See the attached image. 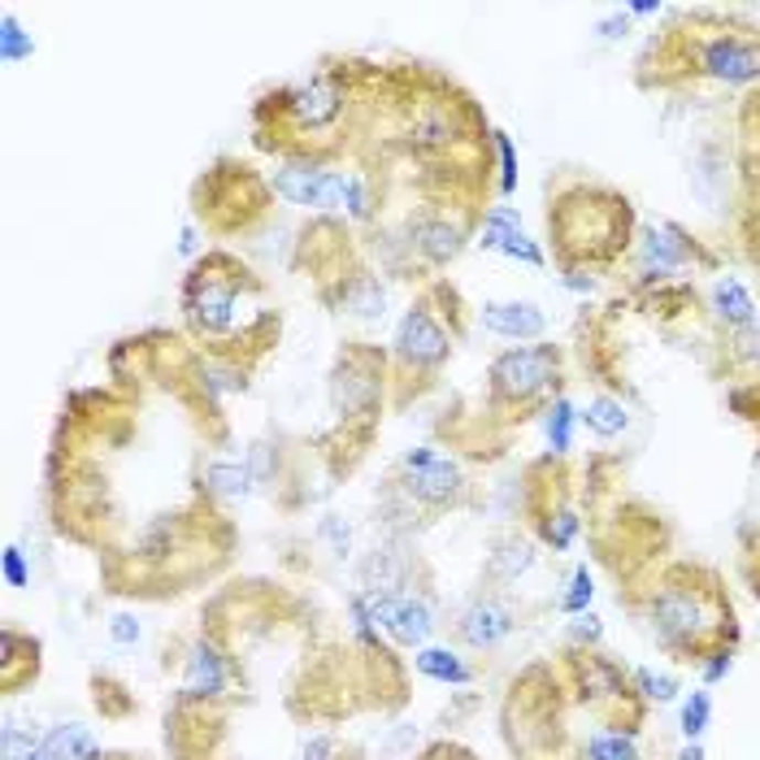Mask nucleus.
<instances>
[{
  "instance_id": "42",
  "label": "nucleus",
  "mask_w": 760,
  "mask_h": 760,
  "mask_svg": "<svg viewBox=\"0 0 760 760\" xmlns=\"http://www.w3.org/2000/svg\"><path fill=\"white\" fill-rule=\"evenodd\" d=\"M652 13H661V0H634V4H625V18H652Z\"/></svg>"
},
{
  "instance_id": "20",
  "label": "nucleus",
  "mask_w": 760,
  "mask_h": 760,
  "mask_svg": "<svg viewBox=\"0 0 760 760\" xmlns=\"http://www.w3.org/2000/svg\"><path fill=\"white\" fill-rule=\"evenodd\" d=\"M417 674H426V678H435V683H452V687L470 683V670H465L461 656L448 652V647H421V652H417Z\"/></svg>"
},
{
  "instance_id": "40",
  "label": "nucleus",
  "mask_w": 760,
  "mask_h": 760,
  "mask_svg": "<svg viewBox=\"0 0 760 760\" xmlns=\"http://www.w3.org/2000/svg\"><path fill=\"white\" fill-rule=\"evenodd\" d=\"M596 31H600V40H625V31H630V18H625V9L618 13V18H604V22L596 26Z\"/></svg>"
},
{
  "instance_id": "13",
  "label": "nucleus",
  "mask_w": 760,
  "mask_h": 760,
  "mask_svg": "<svg viewBox=\"0 0 760 760\" xmlns=\"http://www.w3.org/2000/svg\"><path fill=\"white\" fill-rule=\"evenodd\" d=\"M457 630H461V639H465L470 647H495L500 639H509L513 613H509L504 604H495V600H474V604L461 613Z\"/></svg>"
},
{
  "instance_id": "25",
  "label": "nucleus",
  "mask_w": 760,
  "mask_h": 760,
  "mask_svg": "<svg viewBox=\"0 0 760 760\" xmlns=\"http://www.w3.org/2000/svg\"><path fill=\"white\" fill-rule=\"evenodd\" d=\"M0 760H53L44 739L31 735V730H18V726H4L0 735Z\"/></svg>"
},
{
  "instance_id": "3",
  "label": "nucleus",
  "mask_w": 760,
  "mask_h": 760,
  "mask_svg": "<svg viewBox=\"0 0 760 760\" xmlns=\"http://www.w3.org/2000/svg\"><path fill=\"white\" fill-rule=\"evenodd\" d=\"M491 378V392L504 396V400H535L544 396L548 387H556L560 378V352L553 344H535V347H509L491 361L486 370Z\"/></svg>"
},
{
  "instance_id": "22",
  "label": "nucleus",
  "mask_w": 760,
  "mask_h": 760,
  "mask_svg": "<svg viewBox=\"0 0 760 760\" xmlns=\"http://www.w3.org/2000/svg\"><path fill=\"white\" fill-rule=\"evenodd\" d=\"M253 470L248 465H235V461H213L205 470V486L217 495H231V500H244L253 491Z\"/></svg>"
},
{
  "instance_id": "27",
  "label": "nucleus",
  "mask_w": 760,
  "mask_h": 760,
  "mask_svg": "<svg viewBox=\"0 0 760 760\" xmlns=\"http://www.w3.org/2000/svg\"><path fill=\"white\" fill-rule=\"evenodd\" d=\"M31 53H35L31 35L18 26V18H13V13H4V22H0V62H4V66H13V62H22V57H31Z\"/></svg>"
},
{
  "instance_id": "36",
  "label": "nucleus",
  "mask_w": 760,
  "mask_h": 760,
  "mask_svg": "<svg viewBox=\"0 0 760 760\" xmlns=\"http://www.w3.org/2000/svg\"><path fill=\"white\" fill-rule=\"evenodd\" d=\"M600 634H604V625H600L596 613H578V622L569 625V639L574 643H600Z\"/></svg>"
},
{
  "instance_id": "30",
  "label": "nucleus",
  "mask_w": 760,
  "mask_h": 760,
  "mask_svg": "<svg viewBox=\"0 0 760 760\" xmlns=\"http://www.w3.org/2000/svg\"><path fill=\"white\" fill-rule=\"evenodd\" d=\"M708 721H713V699H708V692H692V699L683 704V735H687V743L704 739Z\"/></svg>"
},
{
  "instance_id": "24",
  "label": "nucleus",
  "mask_w": 760,
  "mask_h": 760,
  "mask_svg": "<svg viewBox=\"0 0 760 760\" xmlns=\"http://www.w3.org/2000/svg\"><path fill=\"white\" fill-rule=\"evenodd\" d=\"M522 226H517V213L509 205H495V208H486L483 213V231H479V244L483 248H491V253H500L513 235H517Z\"/></svg>"
},
{
  "instance_id": "18",
  "label": "nucleus",
  "mask_w": 760,
  "mask_h": 760,
  "mask_svg": "<svg viewBox=\"0 0 760 760\" xmlns=\"http://www.w3.org/2000/svg\"><path fill=\"white\" fill-rule=\"evenodd\" d=\"M44 748H49V757L53 760H100V743L83 730V726H53L49 735H44Z\"/></svg>"
},
{
  "instance_id": "31",
  "label": "nucleus",
  "mask_w": 760,
  "mask_h": 760,
  "mask_svg": "<svg viewBox=\"0 0 760 760\" xmlns=\"http://www.w3.org/2000/svg\"><path fill=\"white\" fill-rule=\"evenodd\" d=\"M587 757L591 760H639V748L625 739L622 730H613V735H596V739L587 743Z\"/></svg>"
},
{
  "instance_id": "28",
  "label": "nucleus",
  "mask_w": 760,
  "mask_h": 760,
  "mask_svg": "<svg viewBox=\"0 0 760 760\" xmlns=\"http://www.w3.org/2000/svg\"><path fill=\"white\" fill-rule=\"evenodd\" d=\"M591 596H596V582H591V569H587V565H578V569L569 574V591L560 596V613H569V618H578V613H587V604H591Z\"/></svg>"
},
{
  "instance_id": "10",
  "label": "nucleus",
  "mask_w": 760,
  "mask_h": 760,
  "mask_svg": "<svg viewBox=\"0 0 760 760\" xmlns=\"http://www.w3.org/2000/svg\"><path fill=\"white\" fill-rule=\"evenodd\" d=\"M448 335H443V327L426 313V309H409L405 313V322H400V331H396V352L409 361V365H439L443 356H448Z\"/></svg>"
},
{
  "instance_id": "33",
  "label": "nucleus",
  "mask_w": 760,
  "mask_h": 760,
  "mask_svg": "<svg viewBox=\"0 0 760 760\" xmlns=\"http://www.w3.org/2000/svg\"><path fill=\"white\" fill-rule=\"evenodd\" d=\"M495 152H500V192L513 196L517 192V152H513V139L504 131H495Z\"/></svg>"
},
{
  "instance_id": "21",
  "label": "nucleus",
  "mask_w": 760,
  "mask_h": 760,
  "mask_svg": "<svg viewBox=\"0 0 760 760\" xmlns=\"http://www.w3.org/2000/svg\"><path fill=\"white\" fill-rule=\"evenodd\" d=\"M578 417H582L596 435H604V439H618L625 426H630L625 405L622 400H613V396H596V400H587V409H582Z\"/></svg>"
},
{
  "instance_id": "7",
  "label": "nucleus",
  "mask_w": 760,
  "mask_h": 760,
  "mask_svg": "<svg viewBox=\"0 0 760 760\" xmlns=\"http://www.w3.org/2000/svg\"><path fill=\"white\" fill-rule=\"evenodd\" d=\"M361 600H365L370 618L378 625H387V634L396 643H405V647H421L430 639V630H435V613L421 600H409V596H370V591Z\"/></svg>"
},
{
  "instance_id": "1",
  "label": "nucleus",
  "mask_w": 760,
  "mask_h": 760,
  "mask_svg": "<svg viewBox=\"0 0 760 760\" xmlns=\"http://www.w3.org/2000/svg\"><path fill=\"white\" fill-rule=\"evenodd\" d=\"M647 625L656 643L683 661H704L717 647H735L739 625L730 613V600L721 596L717 578L708 569H674L652 587Z\"/></svg>"
},
{
  "instance_id": "9",
  "label": "nucleus",
  "mask_w": 760,
  "mask_h": 760,
  "mask_svg": "<svg viewBox=\"0 0 760 760\" xmlns=\"http://www.w3.org/2000/svg\"><path fill=\"white\" fill-rule=\"evenodd\" d=\"M287 109H291V118L300 127L322 131L344 114V87L335 78H313V83H304V87H296L287 96Z\"/></svg>"
},
{
  "instance_id": "41",
  "label": "nucleus",
  "mask_w": 760,
  "mask_h": 760,
  "mask_svg": "<svg viewBox=\"0 0 760 760\" xmlns=\"http://www.w3.org/2000/svg\"><path fill=\"white\" fill-rule=\"evenodd\" d=\"M331 757H335V739L318 735V739H309V743H304V760H331Z\"/></svg>"
},
{
  "instance_id": "44",
  "label": "nucleus",
  "mask_w": 760,
  "mask_h": 760,
  "mask_svg": "<svg viewBox=\"0 0 760 760\" xmlns=\"http://www.w3.org/2000/svg\"><path fill=\"white\" fill-rule=\"evenodd\" d=\"M678 760H704V748H699V743H687V748H683V757Z\"/></svg>"
},
{
  "instance_id": "35",
  "label": "nucleus",
  "mask_w": 760,
  "mask_h": 760,
  "mask_svg": "<svg viewBox=\"0 0 760 760\" xmlns=\"http://www.w3.org/2000/svg\"><path fill=\"white\" fill-rule=\"evenodd\" d=\"M735 670V647H717V652H708L704 656V665H699V678L713 687V683H721L726 674Z\"/></svg>"
},
{
  "instance_id": "23",
  "label": "nucleus",
  "mask_w": 760,
  "mask_h": 760,
  "mask_svg": "<svg viewBox=\"0 0 760 760\" xmlns=\"http://www.w3.org/2000/svg\"><path fill=\"white\" fill-rule=\"evenodd\" d=\"M452 136H457L452 118H448L443 109H430V114H421V118L414 122L409 143H414V148H448V143H452Z\"/></svg>"
},
{
  "instance_id": "12",
  "label": "nucleus",
  "mask_w": 760,
  "mask_h": 760,
  "mask_svg": "<svg viewBox=\"0 0 760 760\" xmlns=\"http://www.w3.org/2000/svg\"><path fill=\"white\" fill-rule=\"evenodd\" d=\"M639 253H643V266L647 275H670V270H683L692 261V239L678 231V226H647L643 239H639Z\"/></svg>"
},
{
  "instance_id": "39",
  "label": "nucleus",
  "mask_w": 760,
  "mask_h": 760,
  "mask_svg": "<svg viewBox=\"0 0 760 760\" xmlns=\"http://www.w3.org/2000/svg\"><path fill=\"white\" fill-rule=\"evenodd\" d=\"M109 634H114V643H136L139 639V622L136 618H114V625H109Z\"/></svg>"
},
{
  "instance_id": "8",
  "label": "nucleus",
  "mask_w": 760,
  "mask_h": 760,
  "mask_svg": "<svg viewBox=\"0 0 760 760\" xmlns=\"http://www.w3.org/2000/svg\"><path fill=\"white\" fill-rule=\"evenodd\" d=\"M188 318H192V327L205 331V335L226 331L231 318H235V287H231V282H217L213 275L201 270V275L188 282Z\"/></svg>"
},
{
  "instance_id": "14",
  "label": "nucleus",
  "mask_w": 760,
  "mask_h": 760,
  "mask_svg": "<svg viewBox=\"0 0 760 760\" xmlns=\"http://www.w3.org/2000/svg\"><path fill=\"white\" fill-rule=\"evenodd\" d=\"M409 235H414L417 253L426 261H435V266L452 261L465 248V231L457 222H448V217H417L414 226H409Z\"/></svg>"
},
{
  "instance_id": "37",
  "label": "nucleus",
  "mask_w": 760,
  "mask_h": 760,
  "mask_svg": "<svg viewBox=\"0 0 760 760\" xmlns=\"http://www.w3.org/2000/svg\"><path fill=\"white\" fill-rule=\"evenodd\" d=\"M4 582H9V587H26V582H31L26 560H22V548H4Z\"/></svg>"
},
{
  "instance_id": "2",
  "label": "nucleus",
  "mask_w": 760,
  "mask_h": 760,
  "mask_svg": "<svg viewBox=\"0 0 760 760\" xmlns=\"http://www.w3.org/2000/svg\"><path fill=\"white\" fill-rule=\"evenodd\" d=\"M548 226H556V235H560L565 261H578L582 235H591L587 261H613L618 253H625V239H630V201L618 192H604V188H587V192L556 201Z\"/></svg>"
},
{
  "instance_id": "29",
  "label": "nucleus",
  "mask_w": 760,
  "mask_h": 760,
  "mask_svg": "<svg viewBox=\"0 0 760 760\" xmlns=\"http://www.w3.org/2000/svg\"><path fill=\"white\" fill-rule=\"evenodd\" d=\"M578 526H582V522H578L574 509H556V513L544 517V539L553 544V553H565V548L578 539Z\"/></svg>"
},
{
  "instance_id": "4",
  "label": "nucleus",
  "mask_w": 760,
  "mask_h": 760,
  "mask_svg": "<svg viewBox=\"0 0 760 760\" xmlns=\"http://www.w3.org/2000/svg\"><path fill=\"white\" fill-rule=\"evenodd\" d=\"M695 66L704 69L708 78H721V83H757L760 78V40L748 35H708L695 44Z\"/></svg>"
},
{
  "instance_id": "26",
  "label": "nucleus",
  "mask_w": 760,
  "mask_h": 760,
  "mask_svg": "<svg viewBox=\"0 0 760 760\" xmlns=\"http://www.w3.org/2000/svg\"><path fill=\"white\" fill-rule=\"evenodd\" d=\"M574 421H578L574 405H569L565 396H556L553 405H548V443H553V452H569V443H574Z\"/></svg>"
},
{
  "instance_id": "34",
  "label": "nucleus",
  "mask_w": 760,
  "mask_h": 760,
  "mask_svg": "<svg viewBox=\"0 0 760 760\" xmlns=\"http://www.w3.org/2000/svg\"><path fill=\"white\" fill-rule=\"evenodd\" d=\"M500 253H504V257H513V261H522V266H531V270H544V248H539L531 235H522V231H517Z\"/></svg>"
},
{
  "instance_id": "6",
  "label": "nucleus",
  "mask_w": 760,
  "mask_h": 760,
  "mask_svg": "<svg viewBox=\"0 0 760 760\" xmlns=\"http://www.w3.org/2000/svg\"><path fill=\"white\" fill-rule=\"evenodd\" d=\"M275 192L282 201L300 208H335L344 205V192H347V174H335V170H322V165H287L275 174Z\"/></svg>"
},
{
  "instance_id": "32",
  "label": "nucleus",
  "mask_w": 760,
  "mask_h": 760,
  "mask_svg": "<svg viewBox=\"0 0 760 760\" xmlns=\"http://www.w3.org/2000/svg\"><path fill=\"white\" fill-rule=\"evenodd\" d=\"M634 683H639L643 699H656V704H670V699L678 695V683H674L670 674H656V670H639Z\"/></svg>"
},
{
  "instance_id": "15",
  "label": "nucleus",
  "mask_w": 760,
  "mask_h": 760,
  "mask_svg": "<svg viewBox=\"0 0 760 760\" xmlns=\"http://www.w3.org/2000/svg\"><path fill=\"white\" fill-rule=\"evenodd\" d=\"M713 309L726 327H752L757 322V300L739 278H717L713 287Z\"/></svg>"
},
{
  "instance_id": "38",
  "label": "nucleus",
  "mask_w": 760,
  "mask_h": 760,
  "mask_svg": "<svg viewBox=\"0 0 760 760\" xmlns=\"http://www.w3.org/2000/svg\"><path fill=\"white\" fill-rule=\"evenodd\" d=\"M344 205L352 217H370V196H365V183L356 174H347V192H344Z\"/></svg>"
},
{
  "instance_id": "11",
  "label": "nucleus",
  "mask_w": 760,
  "mask_h": 760,
  "mask_svg": "<svg viewBox=\"0 0 760 760\" xmlns=\"http://www.w3.org/2000/svg\"><path fill=\"white\" fill-rule=\"evenodd\" d=\"M479 318L491 335H504V340H539L548 331L544 309L531 300H491V304H483Z\"/></svg>"
},
{
  "instance_id": "5",
  "label": "nucleus",
  "mask_w": 760,
  "mask_h": 760,
  "mask_svg": "<svg viewBox=\"0 0 760 760\" xmlns=\"http://www.w3.org/2000/svg\"><path fill=\"white\" fill-rule=\"evenodd\" d=\"M400 470H405L409 495H417L421 504H452L461 495V486H465L461 470L448 457L430 452V448H409L400 457Z\"/></svg>"
},
{
  "instance_id": "16",
  "label": "nucleus",
  "mask_w": 760,
  "mask_h": 760,
  "mask_svg": "<svg viewBox=\"0 0 760 760\" xmlns=\"http://www.w3.org/2000/svg\"><path fill=\"white\" fill-rule=\"evenodd\" d=\"M222 692H226V665H222V656L208 643H196L192 656H188V695H222Z\"/></svg>"
},
{
  "instance_id": "17",
  "label": "nucleus",
  "mask_w": 760,
  "mask_h": 760,
  "mask_svg": "<svg viewBox=\"0 0 760 760\" xmlns=\"http://www.w3.org/2000/svg\"><path fill=\"white\" fill-rule=\"evenodd\" d=\"M340 304L356 318H383L387 313V291L374 275H352L340 291Z\"/></svg>"
},
{
  "instance_id": "19",
  "label": "nucleus",
  "mask_w": 760,
  "mask_h": 760,
  "mask_svg": "<svg viewBox=\"0 0 760 760\" xmlns=\"http://www.w3.org/2000/svg\"><path fill=\"white\" fill-rule=\"evenodd\" d=\"M535 565V544L531 539H504V544H495V553H491V578H500V582H513V578H522L526 569Z\"/></svg>"
},
{
  "instance_id": "43",
  "label": "nucleus",
  "mask_w": 760,
  "mask_h": 760,
  "mask_svg": "<svg viewBox=\"0 0 760 760\" xmlns=\"http://www.w3.org/2000/svg\"><path fill=\"white\" fill-rule=\"evenodd\" d=\"M565 287H574V291H591L596 282H591V278H582L578 270H569V275H565Z\"/></svg>"
}]
</instances>
